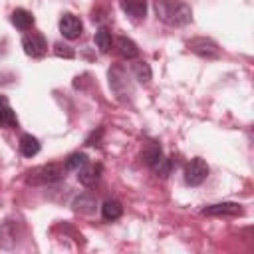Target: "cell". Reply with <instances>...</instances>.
Segmentation results:
<instances>
[{
    "instance_id": "cell-5",
    "label": "cell",
    "mask_w": 254,
    "mask_h": 254,
    "mask_svg": "<svg viewBox=\"0 0 254 254\" xmlns=\"http://www.w3.org/2000/svg\"><path fill=\"white\" fill-rule=\"evenodd\" d=\"M187 48H189L192 54H196V56H200V58H206V60H216V58L220 56L218 44H216L214 40H210V38H192V40L187 44Z\"/></svg>"
},
{
    "instance_id": "cell-16",
    "label": "cell",
    "mask_w": 254,
    "mask_h": 254,
    "mask_svg": "<svg viewBox=\"0 0 254 254\" xmlns=\"http://www.w3.org/2000/svg\"><path fill=\"white\" fill-rule=\"evenodd\" d=\"M18 228H20L18 222L8 220V222L0 228V244L6 246V240H10V242H8V248H10L14 242H18Z\"/></svg>"
},
{
    "instance_id": "cell-14",
    "label": "cell",
    "mask_w": 254,
    "mask_h": 254,
    "mask_svg": "<svg viewBox=\"0 0 254 254\" xmlns=\"http://www.w3.org/2000/svg\"><path fill=\"white\" fill-rule=\"evenodd\" d=\"M121 214H123V206H121L119 200H115V198H107V200L101 204V216H103V220L113 222V220L121 218Z\"/></svg>"
},
{
    "instance_id": "cell-21",
    "label": "cell",
    "mask_w": 254,
    "mask_h": 254,
    "mask_svg": "<svg viewBox=\"0 0 254 254\" xmlns=\"http://www.w3.org/2000/svg\"><path fill=\"white\" fill-rule=\"evenodd\" d=\"M85 163H89V159H87L85 153H71V155L65 159L64 167H65V171H79Z\"/></svg>"
},
{
    "instance_id": "cell-7",
    "label": "cell",
    "mask_w": 254,
    "mask_h": 254,
    "mask_svg": "<svg viewBox=\"0 0 254 254\" xmlns=\"http://www.w3.org/2000/svg\"><path fill=\"white\" fill-rule=\"evenodd\" d=\"M60 32H62V36L65 40H77L81 36V32H83V24H81V20L77 16L64 14L60 18Z\"/></svg>"
},
{
    "instance_id": "cell-12",
    "label": "cell",
    "mask_w": 254,
    "mask_h": 254,
    "mask_svg": "<svg viewBox=\"0 0 254 254\" xmlns=\"http://www.w3.org/2000/svg\"><path fill=\"white\" fill-rule=\"evenodd\" d=\"M0 127H8V129L18 127V117L10 107L6 95H0Z\"/></svg>"
},
{
    "instance_id": "cell-11",
    "label": "cell",
    "mask_w": 254,
    "mask_h": 254,
    "mask_svg": "<svg viewBox=\"0 0 254 254\" xmlns=\"http://www.w3.org/2000/svg\"><path fill=\"white\" fill-rule=\"evenodd\" d=\"M95 206H97V198L89 192H83V194L75 196L73 202H71V208L79 214H91V212H95Z\"/></svg>"
},
{
    "instance_id": "cell-4",
    "label": "cell",
    "mask_w": 254,
    "mask_h": 254,
    "mask_svg": "<svg viewBox=\"0 0 254 254\" xmlns=\"http://www.w3.org/2000/svg\"><path fill=\"white\" fill-rule=\"evenodd\" d=\"M208 177V165L204 159L200 157H194L187 163L185 167V183L190 185V187H198L204 183V179Z\"/></svg>"
},
{
    "instance_id": "cell-6",
    "label": "cell",
    "mask_w": 254,
    "mask_h": 254,
    "mask_svg": "<svg viewBox=\"0 0 254 254\" xmlns=\"http://www.w3.org/2000/svg\"><path fill=\"white\" fill-rule=\"evenodd\" d=\"M22 48L30 58H42L48 52V42H46V38L42 34L32 32V34L22 38Z\"/></svg>"
},
{
    "instance_id": "cell-8",
    "label": "cell",
    "mask_w": 254,
    "mask_h": 254,
    "mask_svg": "<svg viewBox=\"0 0 254 254\" xmlns=\"http://www.w3.org/2000/svg\"><path fill=\"white\" fill-rule=\"evenodd\" d=\"M244 208L238 202H216L202 208V214L206 216H240Z\"/></svg>"
},
{
    "instance_id": "cell-1",
    "label": "cell",
    "mask_w": 254,
    "mask_h": 254,
    "mask_svg": "<svg viewBox=\"0 0 254 254\" xmlns=\"http://www.w3.org/2000/svg\"><path fill=\"white\" fill-rule=\"evenodd\" d=\"M153 10L157 20L173 28H181L192 22L190 6L181 0H153Z\"/></svg>"
},
{
    "instance_id": "cell-3",
    "label": "cell",
    "mask_w": 254,
    "mask_h": 254,
    "mask_svg": "<svg viewBox=\"0 0 254 254\" xmlns=\"http://www.w3.org/2000/svg\"><path fill=\"white\" fill-rule=\"evenodd\" d=\"M109 87L115 93V97L119 101H131L133 97V85L129 81L127 71L121 65H113L109 69Z\"/></svg>"
},
{
    "instance_id": "cell-18",
    "label": "cell",
    "mask_w": 254,
    "mask_h": 254,
    "mask_svg": "<svg viewBox=\"0 0 254 254\" xmlns=\"http://www.w3.org/2000/svg\"><path fill=\"white\" fill-rule=\"evenodd\" d=\"M111 44H113V38H111V32L107 28H99L95 32V46L99 48V52L107 54L111 50Z\"/></svg>"
},
{
    "instance_id": "cell-10",
    "label": "cell",
    "mask_w": 254,
    "mask_h": 254,
    "mask_svg": "<svg viewBox=\"0 0 254 254\" xmlns=\"http://www.w3.org/2000/svg\"><path fill=\"white\" fill-rule=\"evenodd\" d=\"M119 4L123 8V12L135 22L143 20L147 14V0H119Z\"/></svg>"
},
{
    "instance_id": "cell-13",
    "label": "cell",
    "mask_w": 254,
    "mask_h": 254,
    "mask_svg": "<svg viewBox=\"0 0 254 254\" xmlns=\"http://www.w3.org/2000/svg\"><path fill=\"white\" fill-rule=\"evenodd\" d=\"M10 20H12V24H14L18 30H22V32H26V30H30V28L34 26V14L28 12V10H24V8H16V10L12 12Z\"/></svg>"
},
{
    "instance_id": "cell-2",
    "label": "cell",
    "mask_w": 254,
    "mask_h": 254,
    "mask_svg": "<svg viewBox=\"0 0 254 254\" xmlns=\"http://www.w3.org/2000/svg\"><path fill=\"white\" fill-rule=\"evenodd\" d=\"M65 177V167L60 163H50V165H42L36 167L32 171L26 173V185L30 187H46V185H54L60 183Z\"/></svg>"
},
{
    "instance_id": "cell-22",
    "label": "cell",
    "mask_w": 254,
    "mask_h": 254,
    "mask_svg": "<svg viewBox=\"0 0 254 254\" xmlns=\"http://www.w3.org/2000/svg\"><path fill=\"white\" fill-rule=\"evenodd\" d=\"M153 171H155V175L157 177H161V179H167L169 175H171V171H173V159H169V157H163L155 167H153Z\"/></svg>"
},
{
    "instance_id": "cell-9",
    "label": "cell",
    "mask_w": 254,
    "mask_h": 254,
    "mask_svg": "<svg viewBox=\"0 0 254 254\" xmlns=\"http://www.w3.org/2000/svg\"><path fill=\"white\" fill-rule=\"evenodd\" d=\"M79 175H77V179H79V183L83 185V187H93L99 179H101V173H103V167L99 165V163H95V165H91V163H85L79 171H77Z\"/></svg>"
},
{
    "instance_id": "cell-23",
    "label": "cell",
    "mask_w": 254,
    "mask_h": 254,
    "mask_svg": "<svg viewBox=\"0 0 254 254\" xmlns=\"http://www.w3.org/2000/svg\"><path fill=\"white\" fill-rule=\"evenodd\" d=\"M54 54H56L58 58H64V60H73V58H75L73 48H71V46H67V44H64V42L54 44Z\"/></svg>"
},
{
    "instance_id": "cell-17",
    "label": "cell",
    "mask_w": 254,
    "mask_h": 254,
    "mask_svg": "<svg viewBox=\"0 0 254 254\" xmlns=\"http://www.w3.org/2000/svg\"><path fill=\"white\" fill-rule=\"evenodd\" d=\"M117 50H119V54H121L123 58H127V60H135V58L139 56L137 44H135L133 40L125 38V36H119V38H117Z\"/></svg>"
},
{
    "instance_id": "cell-19",
    "label": "cell",
    "mask_w": 254,
    "mask_h": 254,
    "mask_svg": "<svg viewBox=\"0 0 254 254\" xmlns=\"http://www.w3.org/2000/svg\"><path fill=\"white\" fill-rule=\"evenodd\" d=\"M133 73H135V77H137V81L139 83H149L151 81V65L147 64V62H135L133 64Z\"/></svg>"
},
{
    "instance_id": "cell-15",
    "label": "cell",
    "mask_w": 254,
    "mask_h": 254,
    "mask_svg": "<svg viewBox=\"0 0 254 254\" xmlns=\"http://www.w3.org/2000/svg\"><path fill=\"white\" fill-rule=\"evenodd\" d=\"M40 141L34 137V135H22L20 137V153L24 155V157H28V159H32V157H36L38 153H40Z\"/></svg>"
},
{
    "instance_id": "cell-20",
    "label": "cell",
    "mask_w": 254,
    "mask_h": 254,
    "mask_svg": "<svg viewBox=\"0 0 254 254\" xmlns=\"http://www.w3.org/2000/svg\"><path fill=\"white\" fill-rule=\"evenodd\" d=\"M161 159H163V149H161V145H155V143H153V145L143 153V161H145V165L151 167V169H153Z\"/></svg>"
},
{
    "instance_id": "cell-24",
    "label": "cell",
    "mask_w": 254,
    "mask_h": 254,
    "mask_svg": "<svg viewBox=\"0 0 254 254\" xmlns=\"http://www.w3.org/2000/svg\"><path fill=\"white\" fill-rule=\"evenodd\" d=\"M101 135H103V127H99V129H97V133L93 131V133L85 139V145H97V141H99V137H101Z\"/></svg>"
}]
</instances>
